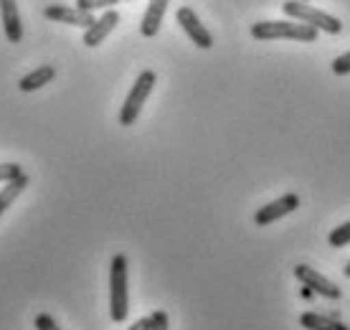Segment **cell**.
Listing matches in <instances>:
<instances>
[{
    "label": "cell",
    "mask_w": 350,
    "mask_h": 330,
    "mask_svg": "<svg viewBox=\"0 0 350 330\" xmlns=\"http://www.w3.org/2000/svg\"><path fill=\"white\" fill-rule=\"evenodd\" d=\"M297 209H299V196L287 193V196L271 201V203H267V206H262V209L256 211L254 224L256 226H269V224H274V221H280V218L289 216L292 211H297Z\"/></svg>",
    "instance_id": "obj_7"
},
{
    "label": "cell",
    "mask_w": 350,
    "mask_h": 330,
    "mask_svg": "<svg viewBox=\"0 0 350 330\" xmlns=\"http://www.w3.org/2000/svg\"><path fill=\"white\" fill-rule=\"evenodd\" d=\"M18 175H23V168L16 163H0V181L8 183V181H16Z\"/></svg>",
    "instance_id": "obj_17"
},
{
    "label": "cell",
    "mask_w": 350,
    "mask_h": 330,
    "mask_svg": "<svg viewBox=\"0 0 350 330\" xmlns=\"http://www.w3.org/2000/svg\"><path fill=\"white\" fill-rule=\"evenodd\" d=\"M327 244H330L333 249H342V246H348L350 244V221L335 226L333 231H330V236H327Z\"/></svg>",
    "instance_id": "obj_15"
},
{
    "label": "cell",
    "mask_w": 350,
    "mask_h": 330,
    "mask_svg": "<svg viewBox=\"0 0 350 330\" xmlns=\"http://www.w3.org/2000/svg\"><path fill=\"white\" fill-rule=\"evenodd\" d=\"M299 325L305 330H350L342 320L323 313H302L299 315Z\"/></svg>",
    "instance_id": "obj_13"
},
{
    "label": "cell",
    "mask_w": 350,
    "mask_h": 330,
    "mask_svg": "<svg viewBox=\"0 0 350 330\" xmlns=\"http://www.w3.org/2000/svg\"><path fill=\"white\" fill-rule=\"evenodd\" d=\"M155 71H142L140 77H137V81L132 84L130 94H127V99H124L122 110H120V125L122 127H130V125H135V120L140 117L142 107H145V102H148L150 92H152V87H155Z\"/></svg>",
    "instance_id": "obj_4"
},
{
    "label": "cell",
    "mask_w": 350,
    "mask_h": 330,
    "mask_svg": "<svg viewBox=\"0 0 350 330\" xmlns=\"http://www.w3.org/2000/svg\"><path fill=\"white\" fill-rule=\"evenodd\" d=\"M175 18H178L180 28L185 31V36H188L198 49H211V46H213V36H211L208 28L201 23V18L196 16L193 8H178Z\"/></svg>",
    "instance_id": "obj_6"
},
{
    "label": "cell",
    "mask_w": 350,
    "mask_h": 330,
    "mask_svg": "<svg viewBox=\"0 0 350 330\" xmlns=\"http://www.w3.org/2000/svg\"><path fill=\"white\" fill-rule=\"evenodd\" d=\"M167 3L170 0H150L148 3V10H145V16H142V23H140V34L145 38H155L163 26V18H165V10H167Z\"/></svg>",
    "instance_id": "obj_11"
},
{
    "label": "cell",
    "mask_w": 350,
    "mask_h": 330,
    "mask_svg": "<svg viewBox=\"0 0 350 330\" xmlns=\"http://www.w3.org/2000/svg\"><path fill=\"white\" fill-rule=\"evenodd\" d=\"M0 18H3V31L10 44H21L23 38V23H21V13H18L16 0H0Z\"/></svg>",
    "instance_id": "obj_10"
},
{
    "label": "cell",
    "mask_w": 350,
    "mask_h": 330,
    "mask_svg": "<svg viewBox=\"0 0 350 330\" xmlns=\"http://www.w3.org/2000/svg\"><path fill=\"white\" fill-rule=\"evenodd\" d=\"M44 18L53 21V23H66V26H79V28H89L96 21L94 13L81 8H69V5H46Z\"/></svg>",
    "instance_id": "obj_8"
},
{
    "label": "cell",
    "mask_w": 350,
    "mask_h": 330,
    "mask_svg": "<svg viewBox=\"0 0 350 330\" xmlns=\"http://www.w3.org/2000/svg\"><path fill=\"white\" fill-rule=\"evenodd\" d=\"M117 23H120V13H117L114 8H107L105 13L96 18L94 23H92V26L84 28V46H89V49H96V46L102 44L107 36L117 28Z\"/></svg>",
    "instance_id": "obj_9"
},
{
    "label": "cell",
    "mask_w": 350,
    "mask_h": 330,
    "mask_svg": "<svg viewBox=\"0 0 350 330\" xmlns=\"http://www.w3.org/2000/svg\"><path fill=\"white\" fill-rule=\"evenodd\" d=\"M252 36L256 41H299V44H315L317 41V28L299 23V21H259L252 26Z\"/></svg>",
    "instance_id": "obj_1"
},
{
    "label": "cell",
    "mask_w": 350,
    "mask_h": 330,
    "mask_svg": "<svg viewBox=\"0 0 350 330\" xmlns=\"http://www.w3.org/2000/svg\"><path fill=\"white\" fill-rule=\"evenodd\" d=\"M53 77H56V69H53V66H49V64H41L38 69L28 71L26 77L18 81V89H21V92H36V89L51 84Z\"/></svg>",
    "instance_id": "obj_12"
},
{
    "label": "cell",
    "mask_w": 350,
    "mask_h": 330,
    "mask_svg": "<svg viewBox=\"0 0 350 330\" xmlns=\"http://www.w3.org/2000/svg\"><path fill=\"white\" fill-rule=\"evenodd\" d=\"M282 10H284L292 21L307 23V26L317 28V31H325V34H330V36H338L342 31L340 18L330 16V13H325V10H320V8H312L305 0H287V3H282Z\"/></svg>",
    "instance_id": "obj_3"
},
{
    "label": "cell",
    "mask_w": 350,
    "mask_h": 330,
    "mask_svg": "<svg viewBox=\"0 0 350 330\" xmlns=\"http://www.w3.org/2000/svg\"><path fill=\"white\" fill-rule=\"evenodd\" d=\"M33 328L36 330H62L59 328V322L53 320L51 315H36V320H33Z\"/></svg>",
    "instance_id": "obj_19"
},
{
    "label": "cell",
    "mask_w": 350,
    "mask_h": 330,
    "mask_svg": "<svg viewBox=\"0 0 350 330\" xmlns=\"http://www.w3.org/2000/svg\"><path fill=\"white\" fill-rule=\"evenodd\" d=\"M295 277L305 287H310L312 292L327 297V300H340L342 297L340 287L335 285V282H330L325 275H320V272H317L315 267H310V264H297V267H295Z\"/></svg>",
    "instance_id": "obj_5"
},
{
    "label": "cell",
    "mask_w": 350,
    "mask_h": 330,
    "mask_svg": "<svg viewBox=\"0 0 350 330\" xmlns=\"http://www.w3.org/2000/svg\"><path fill=\"white\" fill-rule=\"evenodd\" d=\"M117 3H124V0H77V8L81 10H89V13H94V10H107V8H114Z\"/></svg>",
    "instance_id": "obj_16"
},
{
    "label": "cell",
    "mask_w": 350,
    "mask_h": 330,
    "mask_svg": "<svg viewBox=\"0 0 350 330\" xmlns=\"http://www.w3.org/2000/svg\"><path fill=\"white\" fill-rule=\"evenodd\" d=\"M342 275H345V277H350V262L345 264V267H342Z\"/></svg>",
    "instance_id": "obj_22"
},
{
    "label": "cell",
    "mask_w": 350,
    "mask_h": 330,
    "mask_svg": "<svg viewBox=\"0 0 350 330\" xmlns=\"http://www.w3.org/2000/svg\"><path fill=\"white\" fill-rule=\"evenodd\" d=\"M305 3H310V0H305Z\"/></svg>",
    "instance_id": "obj_23"
},
{
    "label": "cell",
    "mask_w": 350,
    "mask_h": 330,
    "mask_svg": "<svg viewBox=\"0 0 350 330\" xmlns=\"http://www.w3.org/2000/svg\"><path fill=\"white\" fill-rule=\"evenodd\" d=\"M150 330H167V313L165 310H155L150 315Z\"/></svg>",
    "instance_id": "obj_20"
},
{
    "label": "cell",
    "mask_w": 350,
    "mask_h": 330,
    "mask_svg": "<svg viewBox=\"0 0 350 330\" xmlns=\"http://www.w3.org/2000/svg\"><path fill=\"white\" fill-rule=\"evenodd\" d=\"M127 330H150V318H140L137 322H132Z\"/></svg>",
    "instance_id": "obj_21"
},
{
    "label": "cell",
    "mask_w": 350,
    "mask_h": 330,
    "mask_svg": "<svg viewBox=\"0 0 350 330\" xmlns=\"http://www.w3.org/2000/svg\"><path fill=\"white\" fill-rule=\"evenodd\" d=\"M330 69H333L335 77H348L350 74V51L342 53V56H338V59L330 64Z\"/></svg>",
    "instance_id": "obj_18"
},
{
    "label": "cell",
    "mask_w": 350,
    "mask_h": 330,
    "mask_svg": "<svg viewBox=\"0 0 350 330\" xmlns=\"http://www.w3.org/2000/svg\"><path fill=\"white\" fill-rule=\"evenodd\" d=\"M26 186H28V175L26 173L18 175L16 181H8V186L0 191V216L8 211V206L18 199V196H21V193L26 191Z\"/></svg>",
    "instance_id": "obj_14"
},
{
    "label": "cell",
    "mask_w": 350,
    "mask_h": 330,
    "mask_svg": "<svg viewBox=\"0 0 350 330\" xmlns=\"http://www.w3.org/2000/svg\"><path fill=\"white\" fill-rule=\"evenodd\" d=\"M130 315V290H127V257L114 254L109 262V318L124 322Z\"/></svg>",
    "instance_id": "obj_2"
}]
</instances>
